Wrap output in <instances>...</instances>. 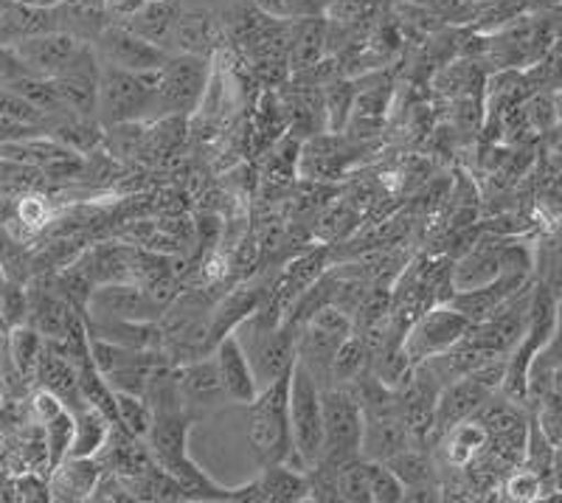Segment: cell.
<instances>
[{
  "mask_svg": "<svg viewBox=\"0 0 562 503\" xmlns=\"http://www.w3.org/2000/svg\"><path fill=\"white\" fill-rule=\"evenodd\" d=\"M371 369V349L358 332H351L349 338L338 346L333 364V385H351L358 382L366 371Z\"/></svg>",
  "mask_w": 562,
  "mask_h": 503,
  "instance_id": "obj_25",
  "label": "cell"
},
{
  "mask_svg": "<svg viewBox=\"0 0 562 503\" xmlns=\"http://www.w3.org/2000/svg\"><path fill=\"white\" fill-rule=\"evenodd\" d=\"M506 492H509L512 501H537L543 492V481L535 470H520L509 478Z\"/></svg>",
  "mask_w": 562,
  "mask_h": 503,
  "instance_id": "obj_36",
  "label": "cell"
},
{
  "mask_svg": "<svg viewBox=\"0 0 562 503\" xmlns=\"http://www.w3.org/2000/svg\"><path fill=\"white\" fill-rule=\"evenodd\" d=\"M14 498L18 501H52V492H48V481L37 478L34 472L14 478Z\"/></svg>",
  "mask_w": 562,
  "mask_h": 503,
  "instance_id": "obj_37",
  "label": "cell"
},
{
  "mask_svg": "<svg viewBox=\"0 0 562 503\" xmlns=\"http://www.w3.org/2000/svg\"><path fill=\"white\" fill-rule=\"evenodd\" d=\"M144 3H147V0H102V9L113 23H122V20H127L130 14L138 12Z\"/></svg>",
  "mask_w": 562,
  "mask_h": 503,
  "instance_id": "obj_39",
  "label": "cell"
},
{
  "mask_svg": "<svg viewBox=\"0 0 562 503\" xmlns=\"http://www.w3.org/2000/svg\"><path fill=\"white\" fill-rule=\"evenodd\" d=\"M155 70L149 74H130V70L102 65L97 90V119L102 127L115 124L144 122L155 119Z\"/></svg>",
  "mask_w": 562,
  "mask_h": 503,
  "instance_id": "obj_4",
  "label": "cell"
},
{
  "mask_svg": "<svg viewBox=\"0 0 562 503\" xmlns=\"http://www.w3.org/2000/svg\"><path fill=\"white\" fill-rule=\"evenodd\" d=\"M551 391L562 396V366H554V369H551Z\"/></svg>",
  "mask_w": 562,
  "mask_h": 503,
  "instance_id": "obj_42",
  "label": "cell"
},
{
  "mask_svg": "<svg viewBox=\"0 0 562 503\" xmlns=\"http://www.w3.org/2000/svg\"><path fill=\"white\" fill-rule=\"evenodd\" d=\"M504 245L492 243H475L470 245L464 256L456 261V268H450V281H453V293L461 290H475L490 281H495L504 270Z\"/></svg>",
  "mask_w": 562,
  "mask_h": 503,
  "instance_id": "obj_18",
  "label": "cell"
},
{
  "mask_svg": "<svg viewBox=\"0 0 562 503\" xmlns=\"http://www.w3.org/2000/svg\"><path fill=\"white\" fill-rule=\"evenodd\" d=\"M470 326L473 324H470L459 310H453L448 301H441V304L428 306V310L405 329L403 349L414 366L425 364L430 357L453 349V346L464 338L467 332H470Z\"/></svg>",
  "mask_w": 562,
  "mask_h": 503,
  "instance_id": "obj_6",
  "label": "cell"
},
{
  "mask_svg": "<svg viewBox=\"0 0 562 503\" xmlns=\"http://www.w3.org/2000/svg\"><path fill=\"white\" fill-rule=\"evenodd\" d=\"M160 310L135 281H108L90 290L82 315L85 321H158Z\"/></svg>",
  "mask_w": 562,
  "mask_h": 503,
  "instance_id": "obj_8",
  "label": "cell"
},
{
  "mask_svg": "<svg viewBox=\"0 0 562 503\" xmlns=\"http://www.w3.org/2000/svg\"><path fill=\"white\" fill-rule=\"evenodd\" d=\"M217 34H220V23L209 9L183 7V3H180L178 29H175V52L209 57L214 43H217Z\"/></svg>",
  "mask_w": 562,
  "mask_h": 503,
  "instance_id": "obj_20",
  "label": "cell"
},
{
  "mask_svg": "<svg viewBox=\"0 0 562 503\" xmlns=\"http://www.w3.org/2000/svg\"><path fill=\"white\" fill-rule=\"evenodd\" d=\"M93 52H97L99 63L108 65V68L130 70V74H149V70H158L160 65L167 63L169 54L167 48L149 43V40L138 37L135 32H130L122 23H104L102 32L90 40Z\"/></svg>",
  "mask_w": 562,
  "mask_h": 503,
  "instance_id": "obj_7",
  "label": "cell"
},
{
  "mask_svg": "<svg viewBox=\"0 0 562 503\" xmlns=\"http://www.w3.org/2000/svg\"><path fill=\"white\" fill-rule=\"evenodd\" d=\"M102 472V465H99L97 459L65 456V459L48 472V492H52V501H90Z\"/></svg>",
  "mask_w": 562,
  "mask_h": 503,
  "instance_id": "obj_14",
  "label": "cell"
},
{
  "mask_svg": "<svg viewBox=\"0 0 562 503\" xmlns=\"http://www.w3.org/2000/svg\"><path fill=\"white\" fill-rule=\"evenodd\" d=\"M554 366H562V301H560V306H557L554 332L549 335V340L543 344V349L535 355L529 371H551Z\"/></svg>",
  "mask_w": 562,
  "mask_h": 503,
  "instance_id": "obj_34",
  "label": "cell"
},
{
  "mask_svg": "<svg viewBox=\"0 0 562 503\" xmlns=\"http://www.w3.org/2000/svg\"><path fill=\"white\" fill-rule=\"evenodd\" d=\"M211 82V63L200 54L172 52L155 70V119H175L200 108Z\"/></svg>",
  "mask_w": 562,
  "mask_h": 503,
  "instance_id": "obj_2",
  "label": "cell"
},
{
  "mask_svg": "<svg viewBox=\"0 0 562 503\" xmlns=\"http://www.w3.org/2000/svg\"><path fill=\"white\" fill-rule=\"evenodd\" d=\"M495 394L484 382L473 375H464L459 380L441 385L439 400H436V431L445 434L448 427L459 425L464 420H473L490 396Z\"/></svg>",
  "mask_w": 562,
  "mask_h": 503,
  "instance_id": "obj_11",
  "label": "cell"
},
{
  "mask_svg": "<svg viewBox=\"0 0 562 503\" xmlns=\"http://www.w3.org/2000/svg\"><path fill=\"white\" fill-rule=\"evenodd\" d=\"M284 37H288V59L295 70H310L329 52V23L324 14L288 20Z\"/></svg>",
  "mask_w": 562,
  "mask_h": 503,
  "instance_id": "obj_13",
  "label": "cell"
},
{
  "mask_svg": "<svg viewBox=\"0 0 562 503\" xmlns=\"http://www.w3.org/2000/svg\"><path fill=\"white\" fill-rule=\"evenodd\" d=\"M310 498L307 470L293 465H268L259 478L250 481V501L265 503H295Z\"/></svg>",
  "mask_w": 562,
  "mask_h": 503,
  "instance_id": "obj_16",
  "label": "cell"
},
{
  "mask_svg": "<svg viewBox=\"0 0 562 503\" xmlns=\"http://www.w3.org/2000/svg\"><path fill=\"white\" fill-rule=\"evenodd\" d=\"M288 394H290V375L276 380L273 385L259 391L250 402L248 416V441L259 467L268 465H293V436H290V416H288ZM301 470V467H299Z\"/></svg>",
  "mask_w": 562,
  "mask_h": 503,
  "instance_id": "obj_1",
  "label": "cell"
},
{
  "mask_svg": "<svg viewBox=\"0 0 562 503\" xmlns=\"http://www.w3.org/2000/svg\"><path fill=\"white\" fill-rule=\"evenodd\" d=\"M175 380H178L183 405H203L205 409V405H220V400H228L223 382H220L214 355L203 357V360H194V364L178 366L175 369Z\"/></svg>",
  "mask_w": 562,
  "mask_h": 503,
  "instance_id": "obj_19",
  "label": "cell"
},
{
  "mask_svg": "<svg viewBox=\"0 0 562 503\" xmlns=\"http://www.w3.org/2000/svg\"><path fill=\"white\" fill-rule=\"evenodd\" d=\"M26 77V68L18 59L14 48H7V45H0V88H9L14 79Z\"/></svg>",
  "mask_w": 562,
  "mask_h": 503,
  "instance_id": "obj_38",
  "label": "cell"
},
{
  "mask_svg": "<svg viewBox=\"0 0 562 503\" xmlns=\"http://www.w3.org/2000/svg\"><path fill=\"white\" fill-rule=\"evenodd\" d=\"M524 115L526 124L537 133H546V130L554 127L560 119H557V108H554V96L551 93H535L529 102L524 104Z\"/></svg>",
  "mask_w": 562,
  "mask_h": 503,
  "instance_id": "obj_33",
  "label": "cell"
},
{
  "mask_svg": "<svg viewBox=\"0 0 562 503\" xmlns=\"http://www.w3.org/2000/svg\"><path fill=\"white\" fill-rule=\"evenodd\" d=\"M554 108H557V119H560V124H562V88H557L554 93Z\"/></svg>",
  "mask_w": 562,
  "mask_h": 503,
  "instance_id": "obj_43",
  "label": "cell"
},
{
  "mask_svg": "<svg viewBox=\"0 0 562 503\" xmlns=\"http://www.w3.org/2000/svg\"><path fill=\"white\" fill-rule=\"evenodd\" d=\"M34 380H37L40 389L52 391L59 400L68 405L70 411L82 405V391H79V371L77 366L70 364V357L59 349V344L54 340H45L43 351H40L37 371H34Z\"/></svg>",
  "mask_w": 562,
  "mask_h": 503,
  "instance_id": "obj_12",
  "label": "cell"
},
{
  "mask_svg": "<svg viewBox=\"0 0 562 503\" xmlns=\"http://www.w3.org/2000/svg\"><path fill=\"white\" fill-rule=\"evenodd\" d=\"M45 220H48V205H45V200L37 198V194H23V198L14 203L12 223L26 225L29 231H37L43 228Z\"/></svg>",
  "mask_w": 562,
  "mask_h": 503,
  "instance_id": "obj_35",
  "label": "cell"
},
{
  "mask_svg": "<svg viewBox=\"0 0 562 503\" xmlns=\"http://www.w3.org/2000/svg\"><path fill=\"white\" fill-rule=\"evenodd\" d=\"M85 43L88 40H79L77 34L65 32V29H54V32L37 34V37L26 40V43L14 45V54L23 63L26 74L54 79L70 68V63L85 48Z\"/></svg>",
  "mask_w": 562,
  "mask_h": 503,
  "instance_id": "obj_9",
  "label": "cell"
},
{
  "mask_svg": "<svg viewBox=\"0 0 562 503\" xmlns=\"http://www.w3.org/2000/svg\"><path fill=\"white\" fill-rule=\"evenodd\" d=\"M214 364H217L220 382H223L225 396L239 405H250L259 396V382H256L254 369L248 364V355L234 338V332L223 335L220 344L214 346Z\"/></svg>",
  "mask_w": 562,
  "mask_h": 503,
  "instance_id": "obj_10",
  "label": "cell"
},
{
  "mask_svg": "<svg viewBox=\"0 0 562 503\" xmlns=\"http://www.w3.org/2000/svg\"><path fill=\"white\" fill-rule=\"evenodd\" d=\"M115 396V422L124 425L130 434L147 441L149 427H153V409L144 394H130V391H113Z\"/></svg>",
  "mask_w": 562,
  "mask_h": 503,
  "instance_id": "obj_27",
  "label": "cell"
},
{
  "mask_svg": "<svg viewBox=\"0 0 562 503\" xmlns=\"http://www.w3.org/2000/svg\"><path fill=\"white\" fill-rule=\"evenodd\" d=\"M324 405V456L329 465H344L360 456L363 441V405L351 385H329L321 391Z\"/></svg>",
  "mask_w": 562,
  "mask_h": 503,
  "instance_id": "obj_5",
  "label": "cell"
},
{
  "mask_svg": "<svg viewBox=\"0 0 562 503\" xmlns=\"http://www.w3.org/2000/svg\"><path fill=\"white\" fill-rule=\"evenodd\" d=\"M486 441H490V436H486L484 425H481L475 416L473 420L459 422V425L448 427V431L441 434L445 461H448L450 467H467L481 450H484Z\"/></svg>",
  "mask_w": 562,
  "mask_h": 503,
  "instance_id": "obj_23",
  "label": "cell"
},
{
  "mask_svg": "<svg viewBox=\"0 0 562 503\" xmlns=\"http://www.w3.org/2000/svg\"><path fill=\"white\" fill-rule=\"evenodd\" d=\"M0 119L20 124V127H34V130H43V124L48 122V115L40 113L34 104H29L23 96H18L9 88H0Z\"/></svg>",
  "mask_w": 562,
  "mask_h": 503,
  "instance_id": "obj_32",
  "label": "cell"
},
{
  "mask_svg": "<svg viewBox=\"0 0 562 503\" xmlns=\"http://www.w3.org/2000/svg\"><path fill=\"white\" fill-rule=\"evenodd\" d=\"M43 344H45L43 335L29 324H18L7 332L9 360H12L14 371H18L23 380H34V371H37V360H40V351H43Z\"/></svg>",
  "mask_w": 562,
  "mask_h": 503,
  "instance_id": "obj_24",
  "label": "cell"
},
{
  "mask_svg": "<svg viewBox=\"0 0 562 503\" xmlns=\"http://www.w3.org/2000/svg\"><path fill=\"white\" fill-rule=\"evenodd\" d=\"M70 439H74V411L65 409L57 416L43 422V445H45V467L48 472L68 456Z\"/></svg>",
  "mask_w": 562,
  "mask_h": 503,
  "instance_id": "obj_28",
  "label": "cell"
},
{
  "mask_svg": "<svg viewBox=\"0 0 562 503\" xmlns=\"http://www.w3.org/2000/svg\"><path fill=\"white\" fill-rule=\"evenodd\" d=\"M385 465L403 481L405 501H411V498H422L425 501L428 492H436V465L430 461L428 452L419 450L416 445L405 447L396 456H391Z\"/></svg>",
  "mask_w": 562,
  "mask_h": 503,
  "instance_id": "obj_21",
  "label": "cell"
},
{
  "mask_svg": "<svg viewBox=\"0 0 562 503\" xmlns=\"http://www.w3.org/2000/svg\"><path fill=\"white\" fill-rule=\"evenodd\" d=\"M335 490H338V501L371 503L369 461H366L363 456H358V459H349L344 461V465H338Z\"/></svg>",
  "mask_w": 562,
  "mask_h": 503,
  "instance_id": "obj_29",
  "label": "cell"
},
{
  "mask_svg": "<svg viewBox=\"0 0 562 503\" xmlns=\"http://www.w3.org/2000/svg\"><path fill=\"white\" fill-rule=\"evenodd\" d=\"M321 385L304 366L295 360L290 371L288 416L290 436H293L295 467L310 470L324 456V405H321Z\"/></svg>",
  "mask_w": 562,
  "mask_h": 503,
  "instance_id": "obj_3",
  "label": "cell"
},
{
  "mask_svg": "<svg viewBox=\"0 0 562 503\" xmlns=\"http://www.w3.org/2000/svg\"><path fill=\"white\" fill-rule=\"evenodd\" d=\"M250 7H256L265 18L288 23L295 18H310V14H324V0H250Z\"/></svg>",
  "mask_w": 562,
  "mask_h": 503,
  "instance_id": "obj_30",
  "label": "cell"
},
{
  "mask_svg": "<svg viewBox=\"0 0 562 503\" xmlns=\"http://www.w3.org/2000/svg\"><path fill=\"white\" fill-rule=\"evenodd\" d=\"M546 147H549L551 155H562V124L557 122L554 127L546 130Z\"/></svg>",
  "mask_w": 562,
  "mask_h": 503,
  "instance_id": "obj_40",
  "label": "cell"
},
{
  "mask_svg": "<svg viewBox=\"0 0 562 503\" xmlns=\"http://www.w3.org/2000/svg\"><path fill=\"white\" fill-rule=\"evenodd\" d=\"M59 29V7L57 9H40L29 3H7L0 7V45L14 48V45L26 43L37 34L54 32Z\"/></svg>",
  "mask_w": 562,
  "mask_h": 503,
  "instance_id": "obj_15",
  "label": "cell"
},
{
  "mask_svg": "<svg viewBox=\"0 0 562 503\" xmlns=\"http://www.w3.org/2000/svg\"><path fill=\"white\" fill-rule=\"evenodd\" d=\"M535 259V281L562 299V234L546 236L543 243L531 250Z\"/></svg>",
  "mask_w": 562,
  "mask_h": 503,
  "instance_id": "obj_26",
  "label": "cell"
},
{
  "mask_svg": "<svg viewBox=\"0 0 562 503\" xmlns=\"http://www.w3.org/2000/svg\"><path fill=\"white\" fill-rule=\"evenodd\" d=\"M14 3H29V7H40V9H57L63 7L65 0H14Z\"/></svg>",
  "mask_w": 562,
  "mask_h": 503,
  "instance_id": "obj_41",
  "label": "cell"
},
{
  "mask_svg": "<svg viewBox=\"0 0 562 503\" xmlns=\"http://www.w3.org/2000/svg\"><path fill=\"white\" fill-rule=\"evenodd\" d=\"M110 420L99 409H93L90 402H82L79 409H74V439H70L68 456H79V459H97V452L102 450L110 434Z\"/></svg>",
  "mask_w": 562,
  "mask_h": 503,
  "instance_id": "obj_22",
  "label": "cell"
},
{
  "mask_svg": "<svg viewBox=\"0 0 562 503\" xmlns=\"http://www.w3.org/2000/svg\"><path fill=\"white\" fill-rule=\"evenodd\" d=\"M369 461V484H371V503H400L405 501L403 481L394 476L385 461Z\"/></svg>",
  "mask_w": 562,
  "mask_h": 503,
  "instance_id": "obj_31",
  "label": "cell"
},
{
  "mask_svg": "<svg viewBox=\"0 0 562 503\" xmlns=\"http://www.w3.org/2000/svg\"><path fill=\"white\" fill-rule=\"evenodd\" d=\"M0 441H3V434H0Z\"/></svg>",
  "mask_w": 562,
  "mask_h": 503,
  "instance_id": "obj_44",
  "label": "cell"
},
{
  "mask_svg": "<svg viewBox=\"0 0 562 503\" xmlns=\"http://www.w3.org/2000/svg\"><path fill=\"white\" fill-rule=\"evenodd\" d=\"M178 18L180 0H147L138 12L130 14L127 20H122V26H127L130 32H135L138 37L149 40V43L172 52Z\"/></svg>",
  "mask_w": 562,
  "mask_h": 503,
  "instance_id": "obj_17",
  "label": "cell"
}]
</instances>
